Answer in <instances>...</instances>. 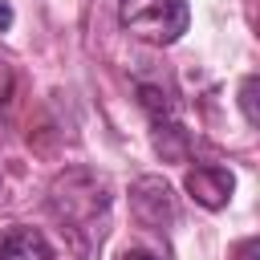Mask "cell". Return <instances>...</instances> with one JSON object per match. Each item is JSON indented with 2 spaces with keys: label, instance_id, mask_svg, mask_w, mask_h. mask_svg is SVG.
<instances>
[{
  "label": "cell",
  "instance_id": "7a4b0ae2",
  "mask_svg": "<svg viewBox=\"0 0 260 260\" xmlns=\"http://www.w3.org/2000/svg\"><path fill=\"white\" fill-rule=\"evenodd\" d=\"M118 20L150 45H175L191 24V8L187 0H118Z\"/></svg>",
  "mask_w": 260,
  "mask_h": 260
},
{
  "label": "cell",
  "instance_id": "5b68a950",
  "mask_svg": "<svg viewBox=\"0 0 260 260\" xmlns=\"http://www.w3.org/2000/svg\"><path fill=\"white\" fill-rule=\"evenodd\" d=\"M150 138H154V150H158L167 162H183V158L191 154V134L183 130L179 114L150 118Z\"/></svg>",
  "mask_w": 260,
  "mask_h": 260
},
{
  "label": "cell",
  "instance_id": "52a82bcc",
  "mask_svg": "<svg viewBox=\"0 0 260 260\" xmlns=\"http://www.w3.org/2000/svg\"><path fill=\"white\" fill-rule=\"evenodd\" d=\"M256 89H260V81H256V77H244V81H240V110H244V122H248V126H260Z\"/></svg>",
  "mask_w": 260,
  "mask_h": 260
},
{
  "label": "cell",
  "instance_id": "9c48e42d",
  "mask_svg": "<svg viewBox=\"0 0 260 260\" xmlns=\"http://www.w3.org/2000/svg\"><path fill=\"white\" fill-rule=\"evenodd\" d=\"M256 256H260V240H256V236L240 240V244H236V252H232V260H256Z\"/></svg>",
  "mask_w": 260,
  "mask_h": 260
},
{
  "label": "cell",
  "instance_id": "6da1fadb",
  "mask_svg": "<svg viewBox=\"0 0 260 260\" xmlns=\"http://www.w3.org/2000/svg\"><path fill=\"white\" fill-rule=\"evenodd\" d=\"M49 211L81 244L102 240L106 211H110V183L89 167H69L49 183Z\"/></svg>",
  "mask_w": 260,
  "mask_h": 260
},
{
  "label": "cell",
  "instance_id": "30bf717a",
  "mask_svg": "<svg viewBox=\"0 0 260 260\" xmlns=\"http://www.w3.org/2000/svg\"><path fill=\"white\" fill-rule=\"evenodd\" d=\"M118 260H158V256H154V252H146V248H126Z\"/></svg>",
  "mask_w": 260,
  "mask_h": 260
},
{
  "label": "cell",
  "instance_id": "277c9868",
  "mask_svg": "<svg viewBox=\"0 0 260 260\" xmlns=\"http://www.w3.org/2000/svg\"><path fill=\"white\" fill-rule=\"evenodd\" d=\"M183 187H187V195H191L199 207L219 211V207H228V199H232V191H236V175H232L228 167L203 162V167H191V171H187Z\"/></svg>",
  "mask_w": 260,
  "mask_h": 260
},
{
  "label": "cell",
  "instance_id": "8992f818",
  "mask_svg": "<svg viewBox=\"0 0 260 260\" xmlns=\"http://www.w3.org/2000/svg\"><path fill=\"white\" fill-rule=\"evenodd\" d=\"M0 260H53L49 244L32 228H12L0 236Z\"/></svg>",
  "mask_w": 260,
  "mask_h": 260
},
{
  "label": "cell",
  "instance_id": "8fae6325",
  "mask_svg": "<svg viewBox=\"0 0 260 260\" xmlns=\"http://www.w3.org/2000/svg\"><path fill=\"white\" fill-rule=\"evenodd\" d=\"M8 28H12V4L0 0V32H8Z\"/></svg>",
  "mask_w": 260,
  "mask_h": 260
},
{
  "label": "cell",
  "instance_id": "3957f363",
  "mask_svg": "<svg viewBox=\"0 0 260 260\" xmlns=\"http://www.w3.org/2000/svg\"><path fill=\"white\" fill-rule=\"evenodd\" d=\"M130 215L150 232H167L175 223V191H171V183L158 179V175H142L130 187Z\"/></svg>",
  "mask_w": 260,
  "mask_h": 260
},
{
  "label": "cell",
  "instance_id": "ba28073f",
  "mask_svg": "<svg viewBox=\"0 0 260 260\" xmlns=\"http://www.w3.org/2000/svg\"><path fill=\"white\" fill-rule=\"evenodd\" d=\"M12 89H16V69L0 57V110L8 106V98H12Z\"/></svg>",
  "mask_w": 260,
  "mask_h": 260
}]
</instances>
